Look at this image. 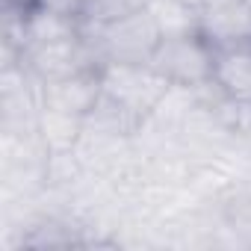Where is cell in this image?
I'll return each mask as SVG.
<instances>
[{
  "instance_id": "7",
  "label": "cell",
  "mask_w": 251,
  "mask_h": 251,
  "mask_svg": "<svg viewBox=\"0 0 251 251\" xmlns=\"http://www.w3.org/2000/svg\"><path fill=\"white\" fill-rule=\"evenodd\" d=\"M213 83L227 98H236V100H248L251 103V45L216 48Z\"/></svg>"
},
{
  "instance_id": "4",
  "label": "cell",
  "mask_w": 251,
  "mask_h": 251,
  "mask_svg": "<svg viewBox=\"0 0 251 251\" xmlns=\"http://www.w3.org/2000/svg\"><path fill=\"white\" fill-rule=\"evenodd\" d=\"M21 62L42 83L62 80V77H71V74L86 71V68H100V62H98V56H95V50H92V45H89V39L83 33L59 39V42L27 48L21 53Z\"/></svg>"
},
{
  "instance_id": "5",
  "label": "cell",
  "mask_w": 251,
  "mask_h": 251,
  "mask_svg": "<svg viewBox=\"0 0 251 251\" xmlns=\"http://www.w3.org/2000/svg\"><path fill=\"white\" fill-rule=\"evenodd\" d=\"M201 33L213 48L251 45V3L248 0H204L198 9Z\"/></svg>"
},
{
  "instance_id": "1",
  "label": "cell",
  "mask_w": 251,
  "mask_h": 251,
  "mask_svg": "<svg viewBox=\"0 0 251 251\" xmlns=\"http://www.w3.org/2000/svg\"><path fill=\"white\" fill-rule=\"evenodd\" d=\"M83 36L89 39L100 68L121 62V65H148L157 45H160V30L145 9H136L130 15H121L103 24H83Z\"/></svg>"
},
{
  "instance_id": "3",
  "label": "cell",
  "mask_w": 251,
  "mask_h": 251,
  "mask_svg": "<svg viewBox=\"0 0 251 251\" xmlns=\"http://www.w3.org/2000/svg\"><path fill=\"white\" fill-rule=\"evenodd\" d=\"M100 77H103V95L112 98L118 106H124L139 124L157 109V103L163 100V95L172 86L151 65H121V62H112V65L100 68Z\"/></svg>"
},
{
  "instance_id": "6",
  "label": "cell",
  "mask_w": 251,
  "mask_h": 251,
  "mask_svg": "<svg viewBox=\"0 0 251 251\" xmlns=\"http://www.w3.org/2000/svg\"><path fill=\"white\" fill-rule=\"evenodd\" d=\"M100 95H103L100 68H86V71H77L71 77L45 83L42 86V106L86 118L95 109V103L100 100Z\"/></svg>"
},
{
  "instance_id": "10",
  "label": "cell",
  "mask_w": 251,
  "mask_h": 251,
  "mask_svg": "<svg viewBox=\"0 0 251 251\" xmlns=\"http://www.w3.org/2000/svg\"><path fill=\"white\" fill-rule=\"evenodd\" d=\"M186 3H189V6H195V9H201V6H204V0H186Z\"/></svg>"
},
{
  "instance_id": "2",
  "label": "cell",
  "mask_w": 251,
  "mask_h": 251,
  "mask_svg": "<svg viewBox=\"0 0 251 251\" xmlns=\"http://www.w3.org/2000/svg\"><path fill=\"white\" fill-rule=\"evenodd\" d=\"M148 65L175 86H207L213 80L216 48L204 33L169 36L160 39Z\"/></svg>"
},
{
  "instance_id": "11",
  "label": "cell",
  "mask_w": 251,
  "mask_h": 251,
  "mask_svg": "<svg viewBox=\"0 0 251 251\" xmlns=\"http://www.w3.org/2000/svg\"><path fill=\"white\" fill-rule=\"evenodd\" d=\"M83 3H86V6H89V3H92V0H83ZM83 12H86V9H83Z\"/></svg>"
},
{
  "instance_id": "9",
  "label": "cell",
  "mask_w": 251,
  "mask_h": 251,
  "mask_svg": "<svg viewBox=\"0 0 251 251\" xmlns=\"http://www.w3.org/2000/svg\"><path fill=\"white\" fill-rule=\"evenodd\" d=\"M145 6H148V0H92L80 18V24H103V21L130 15V12L145 9Z\"/></svg>"
},
{
  "instance_id": "8",
  "label": "cell",
  "mask_w": 251,
  "mask_h": 251,
  "mask_svg": "<svg viewBox=\"0 0 251 251\" xmlns=\"http://www.w3.org/2000/svg\"><path fill=\"white\" fill-rule=\"evenodd\" d=\"M148 12H151V18H154V24H157L163 39L201 33L198 9L189 6L186 0H148Z\"/></svg>"
},
{
  "instance_id": "12",
  "label": "cell",
  "mask_w": 251,
  "mask_h": 251,
  "mask_svg": "<svg viewBox=\"0 0 251 251\" xmlns=\"http://www.w3.org/2000/svg\"><path fill=\"white\" fill-rule=\"evenodd\" d=\"M248 3H251V0H248Z\"/></svg>"
}]
</instances>
